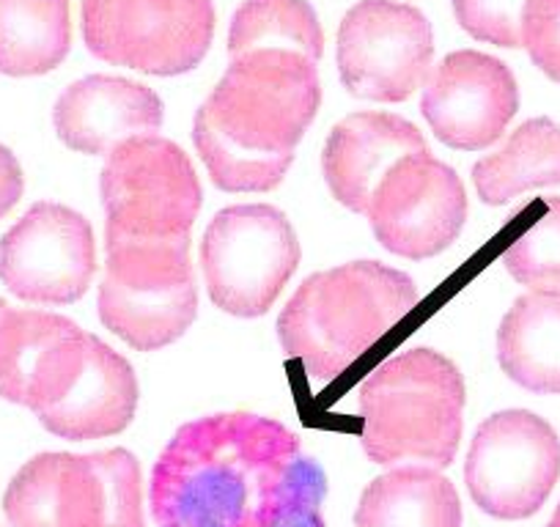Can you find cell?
I'll use <instances>...</instances> for the list:
<instances>
[{"mask_svg":"<svg viewBox=\"0 0 560 527\" xmlns=\"http://www.w3.org/2000/svg\"><path fill=\"white\" fill-rule=\"evenodd\" d=\"M96 308L102 325L138 352L179 341L198 316L190 242L107 245Z\"/></svg>","mask_w":560,"mask_h":527,"instance_id":"cell-6","label":"cell"},{"mask_svg":"<svg viewBox=\"0 0 560 527\" xmlns=\"http://www.w3.org/2000/svg\"><path fill=\"white\" fill-rule=\"evenodd\" d=\"M74 330L78 325L67 316L9 311L0 321V399L28 407L47 358Z\"/></svg>","mask_w":560,"mask_h":527,"instance_id":"cell-23","label":"cell"},{"mask_svg":"<svg viewBox=\"0 0 560 527\" xmlns=\"http://www.w3.org/2000/svg\"><path fill=\"white\" fill-rule=\"evenodd\" d=\"M547 527H560V514H558V511H555L552 519H549V525H547Z\"/></svg>","mask_w":560,"mask_h":527,"instance_id":"cell-29","label":"cell"},{"mask_svg":"<svg viewBox=\"0 0 560 527\" xmlns=\"http://www.w3.org/2000/svg\"><path fill=\"white\" fill-rule=\"evenodd\" d=\"M418 154H429V143L412 121L396 113H354L332 127L322 171L341 207L369 214L376 187L393 165Z\"/></svg>","mask_w":560,"mask_h":527,"instance_id":"cell-17","label":"cell"},{"mask_svg":"<svg viewBox=\"0 0 560 527\" xmlns=\"http://www.w3.org/2000/svg\"><path fill=\"white\" fill-rule=\"evenodd\" d=\"M23 168H20L18 157L0 143V220L18 207V201L23 198Z\"/></svg>","mask_w":560,"mask_h":527,"instance_id":"cell-27","label":"cell"},{"mask_svg":"<svg viewBox=\"0 0 560 527\" xmlns=\"http://www.w3.org/2000/svg\"><path fill=\"white\" fill-rule=\"evenodd\" d=\"M555 511H558V514H560V503H558V508H555Z\"/></svg>","mask_w":560,"mask_h":527,"instance_id":"cell-30","label":"cell"},{"mask_svg":"<svg viewBox=\"0 0 560 527\" xmlns=\"http://www.w3.org/2000/svg\"><path fill=\"white\" fill-rule=\"evenodd\" d=\"M107 245L190 242L203 203L190 157L168 138H138L107 157L100 179Z\"/></svg>","mask_w":560,"mask_h":527,"instance_id":"cell-7","label":"cell"},{"mask_svg":"<svg viewBox=\"0 0 560 527\" xmlns=\"http://www.w3.org/2000/svg\"><path fill=\"white\" fill-rule=\"evenodd\" d=\"M434 31L423 14L393 0H360L338 28L343 89L371 102H404L427 83Z\"/></svg>","mask_w":560,"mask_h":527,"instance_id":"cell-12","label":"cell"},{"mask_svg":"<svg viewBox=\"0 0 560 527\" xmlns=\"http://www.w3.org/2000/svg\"><path fill=\"white\" fill-rule=\"evenodd\" d=\"M365 218L385 250L412 261L432 258L448 250L465 229V185L432 152L407 157L376 187Z\"/></svg>","mask_w":560,"mask_h":527,"instance_id":"cell-14","label":"cell"},{"mask_svg":"<svg viewBox=\"0 0 560 527\" xmlns=\"http://www.w3.org/2000/svg\"><path fill=\"white\" fill-rule=\"evenodd\" d=\"M28 410L61 440L113 437L132 423L138 379L121 354L78 327L47 358Z\"/></svg>","mask_w":560,"mask_h":527,"instance_id":"cell-9","label":"cell"},{"mask_svg":"<svg viewBox=\"0 0 560 527\" xmlns=\"http://www.w3.org/2000/svg\"><path fill=\"white\" fill-rule=\"evenodd\" d=\"M472 185L489 207L514 201L536 187L560 185V124L530 118L516 127L498 152L472 165Z\"/></svg>","mask_w":560,"mask_h":527,"instance_id":"cell-20","label":"cell"},{"mask_svg":"<svg viewBox=\"0 0 560 527\" xmlns=\"http://www.w3.org/2000/svg\"><path fill=\"white\" fill-rule=\"evenodd\" d=\"M530 0H454L456 23L478 42L522 47V25Z\"/></svg>","mask_w":560,"mask_h":527,"instance_id":"cell-25","label":"cell"},{"mask_svg":"<svg viewBox=\"0 0 560 527\" xmlns=\"http://www.w3.org/2000/svg\"><path fill=\"white\" fill-rule=\"evenodd\" d=\"M522 47L549 80L560 83V0L527 3Z\"/></svg>","mask_w":560,"mask_h":527,"instance_id":"cell-26","label":"cell"},{"mask_svg":"<svg viewBox=\"0 0 560 527\" xmlns=\"http://www.w3.org/2000/svg\"><path fill=\"white\" fill-rule=\"evenodd\" d=\"M69 47V0H0V74H47L61 67Z\"/></svg>","mask_w":560,"mask_h":527,"instance_id":"cell-21","label":"cell"},{"mask_svg":"<svg viewBox=\"0 0 560 527\" xmlns=\"http://www.w3.org/2000/svg\"><path fill=\"white\" fill-rule=\"evenodd\" d=\"M261 50L298 52L319 63L325 34L308 0H245L236 9L229 28L231 61Z\"/></svg>","mask_w":560,"mask_h":527,"instance_id":"cell-22","label":"cell"},{"mask_svg":"<svg viewBox=\"0 0 560 527\" xmlns=\"http://www.w3.org/2000/svg\"><path fill=\"white\" fill-rule=\"evenodd\" d=\"M327 476L272 418L220 412L185 423L149 487L158 527H325Z\"/></svg>","mask_w":560,"mask_h":527,"instance_id":"cell-1","label":"cell"},{"mask_svg":"<svg viewBox=\"0 0 560 527\" xmlns=\"http://www.w3.org/2000/svg\"><path fill=\"white\" fill-rule=\"evenodd\" d=\"M533 212L505 247V270L530 292H560V196L541 198Z\"/></svg>","mask_w":560,"mask_h":527,"instance_id":"cell-24","label":"cell"},{"mask_svg":"<svg viewBox=\"0 0 560 527\" xmlns=\"http://www.w3.org/2000/svg\"><path fill=\"white\" fill-rule=\"evenodd\" d=\"M52 124L63 147L91 157H110L118 147L154 138L163 127V99L127 78L91 74L58 96Z\"/></svg>","mask_w":560,"mask_h":527,"instance_id":"cell-16","label":"cell"},{"mask_svg":"<svg viewBox=\"0 0 560 527\" xmlns=\"http://www.w3.org/2000/svg\"><path fill=\"white\" fill-rule=\"evenodd\" d=\"M294 225L269 203L229 207L212 218L201 242V267L212 303L231 316L267 314L298 272Z\"/></svg>","mask_w":560,"mask_h":527,"instance_id":"cell-8","label":"cell"},{"mask_svg":"<svg viewBox=\"0 0 560 527\" xmlns=\"http://www.w3.org/2000/svg\"><path fill=\"white\" fill-rule=\"evenodd\" d=\"M354 527H462L456 487L432 467H396L365 487Z\"/></svg>","mask_w":560,"mask_h":527,"instance_id":"cell-19","label":"cell"},{"mask_svg":"<svg viewBox=\"0 0 560 527\" xmlns=\"http://www.w3.org/2000/svg\"><path fill=\"white\" fill-rule=\"evenodd\" d=\"M94 270L91 223L63 203H34L0 239V281L25 303H78Z\"/></svg>","mask_w":560,"mask_h":527,"instance_id":"cell-13","label":"cell"},{"mask_svg":"<svg viewBox=\"0 0 560 527\" xmlns=\"http://www.w3.org/2000/svg\"><path fill=\"white\" fill-rule=\"evenodd\" d=\"M12 527H147L140 465L129 450L39 454L3 494Z\"/></svg>","mask_w":560,"mask_h":527,"instance_id":"cell-5","label":"cell"},{"mask_svg":"<svg viewBox=\"0 0 560 527\" xmlns=\"http://www.w3.org/2000/svg\"><path fill=\"white\" fill-rule=\"evenodd\" d=\"M322 105L316 63L261 50L231 61L196 113L192 141L225 192H267L283 181Z\"/></svg>","mask_w":560,"mask_h":527,"instance_id":"cell-2","label":"cell"},{"mask_svg":"<svg viewBox=\"0 0 560 527\" xmlns=\"http://www.w3.org/2000/svg\"><path fill=\"white\" fill-rule=\"evenodd\" d=\"M9 311H12V308L7 305V300H0V321H3V316H7Z\"/></svg>","mask_w":560,"mask_h":527,"instance_id":"cell-28","label":"cell"},{"mask_svg":"<svg viewBox=\"0 0 560 527\" xmlns=\"http://www.w3.org/2000/svg\"><path fill=\"white\" fill-rule=\"evenodd\" d=\"M418 303V283L404 272L380 261L341 264L303 281L280 311V347L316 385H330Z\"/></svg>","mask_w":560,"mask_h":527,"instance_id":"cell-3","label":"cell"},{"mask_svg":"<svg viewBox=\"0 0 560 527\" xmlns=\"http://www.w3.org/2000/svg\"><path fill=\"white\" fill-rule=\"evenodd\" d=\"M498 363L530 393L560 396V292L522 294L498 330Z\"/></svg>","mask_w":560,"mask_h":527,"instance_id":"cell-18","label":"cell"},{"mask_svg":"<svg viewBox=\"0 0 560 527\" xmlns=\"http://www.w3.org/2000/svg\"><path fill=\"white\" fill-rule=\"evenodd\" d=\"M212 0H83V42L113 67L174 78L196 69L214 39Z\"/></svg>","mask_w":560,"mask_h":527,"instance_id":"cell-10","label":"cell"},{"mask_svg":"<svg viewBox=\"0 0 560 527\" xmlns=\"http://www.w3.org/2000/svg\"><path fill=\"white\" fill-rule=\"evenodd\" d=\"M560 478V440L544 418L505 410L487 418L470 443L465 481L483 514L516 522L536 514Z\"/></svg>","mask_w":560,"mask_h":527,"instance_id":"cell-11","label":"cell"},{"mask_svg":"<svg viewBox=\"0 0 560 527\" xmlns=\"http://www.w3.org/2000/svg\"><path fill=\"white\" fill-rule=\"evenodd\" d=\"M360 440L385 467L454 465L465 426V379L434 349H404L376 365L358 390Z\"/></svg>","mask_w":560,"mask_h":527,"instance_id":"cell-4","label":"cell"},{"mask_svg":"<svg viewBox=\"0 0 560 527\" xmlns=\"http://www.w3.org/2000/svg\"><path fill=\"white\" fill-rule=\"evenodd\" d=\"M420 110L438 141L478 152L500 141L520 110V89L503 61L478 50H456L429 72Z\"/></svg>","mask_w":560,"mask_h":527,"instance_id":"cell-15","label":"cell"}]
</instances>
